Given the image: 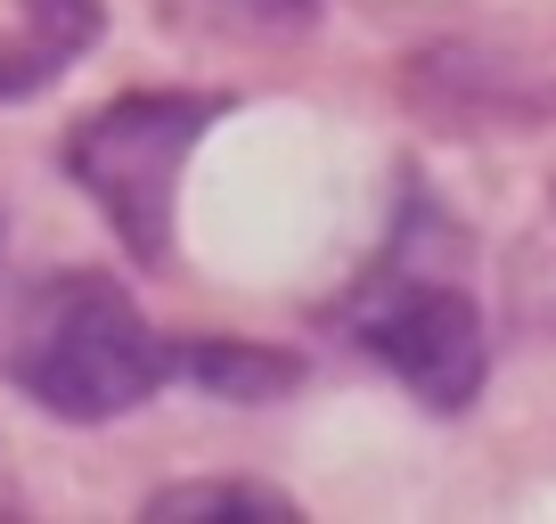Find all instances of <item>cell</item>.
Returning a JSON list of instances; mask_svg holds the SVG:
<instances>
[{
	"label": "cell",
	"mask_w": 556,
	"mask_h": 524,
	"mask_svg": "<svg viewBox=\"0 0 556 524\" xmlns=\"http://www.w3.org/2000/svg\"><path fill=\"white\" fill-rule=\"evenodd\" d=\"M17 9H25V34H34L58 66H74V58L99 41V25H106L99 0H17Z\"/></svg>",
	"instance_id": "cell-8"
},
{
	"label": "cell",
	"mask_w": 556,
	"mask_h": 524,
	"mask_svg": "<svg viewBox=\"0 0 556 524\" xmlns=\"http://www.w3.org/2000/svg\"><path fill=\"white\" fill-rule=\"evenodd\" d=\"M148 524H189V516H295V500L270 484H245V475H205V484H164L139 508Z\"/></svg>",
	"instance_id": "cell-7"
},
{
	"label": "cell",
	"mask_w": 556,
	"mask_h": 524,
	"mask_svg": "<svg viewBox=\"0 0 556 524\" xmlns=\"http://www.w3.org/2000/svg\"><path fill=\"white\" fill-rule=\"evenodd\" d=\"M173 377H189L213 402H278L303 385V361L278 345H238V336H189L173 345Z\"/></svg>",
	"instance_id": "cell-5"
},
{
	"label": "cell",
	"mask_w": 556,
	"mask_h": 524,
	"mask_svg": "<svg viewBox=\"0 0 556 524\" xmlns=\"http://www.w3.org/2000/svg\"><path fill=\"white\" fill-rule=\"evenodd\" d=\"M352 345H361L377 369H393V377L409 385V402L434 410V419L475 410V394H483V377H491L483 303L467 296L458 271H426V262L409 254V238L384 246L377 279L361 287Z\"/></svg>",
	"instance_id": "cell-3"
},
{
	"label": "cell",
	"mask_w": 556,
	"mask_h": 524,
	"mask_svg": "<svg viewBox=\"0 0 556 524\" xmlns=\"http://www.w3.org/2000/svg\"><path fill=\"white\" fill-rule=\"evenodd\" d=\"M9 377L50 419L106 426V419H131L173 377V345L148 328V312L106 271H66L25 303V328L9 345Z\"/></svg>",
	"instance_id": "cell-1"
},
{
	"label": "cell",
	"mask_w": 556,
	"mask_h": 524,
	"mask_svg": "<svg viewBox=\"0 0 556 524\" xmlns=\"http://www.w3.org/2000/svg\"><path fill=\"white\" fill-rule=\"evenodd\" d=\"M229 90H123V99L90 107L66 132V173L90 205L106 213V229L123 238V254L164 271L173 262V205L180 173H189L197 140L229 115Z\"/></svg>",
	"instance_id": "cell-2"
},
{
	"label": "cell",
	"mask_w": 556,
	"mask_h": 524,
	"mask_svg": "<svg viewBox=\"0 0 556 524\" xmlns=\"http://www.w3.org/2000/svg\"><path fill=\"white\" fill-rule=\"evenodd\" d=\"M164 25L189 34H238V41H278V34H312L319 0H156Z\"/></svg>",
	"instance_id": "cell-6"
},
{
	"label": "cell",
	"mask_w": 556,
	"mask_h": 524,
	"mask_svg": "<svg viewBox=\"0 0 556 524\" xmlns=\"http://www.w3.org/2000/svg\"><path fill=\"white\" fill-rule=\"evenodd\" d=\"M409 99L451 132V140H475V132H500V123H532L556 107V90H532L516 58H467V50H426L409 58Z\"/></svg>",
	"instance_id": "cell-4"
}]
</instances>
